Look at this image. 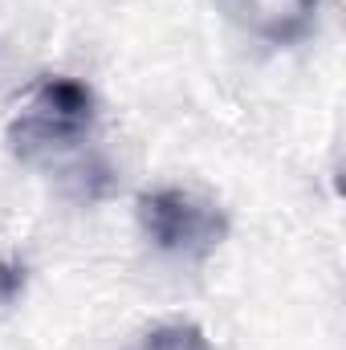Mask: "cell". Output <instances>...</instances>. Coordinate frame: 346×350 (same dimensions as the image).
<instances>
[{
  "instance_id": "cell-1",
  "label": "cell",
  "mask_w": 346,
  "mask_h": 350,
  "mask_svg": "<svg viewBox=\"0 0 346 350\" xmlns=\"http://www.w3.org/2000/svg\"><path fill=\"white\" fill-rule=\"evenodd\" d=\"M94 126V94L78 78H41L8 126V147L25 163L74 151Z\"/></svg>"
},
{
  "instance_id": "cell-2",
  "label": "cell",
  "mask_w": 346,
  "mask_h": 350,
  "mask_svg": "<svg viewBox=\"0 0 346 350\" xmlns=\"http://www.w3.org/2000/svg\"><path fill=\"white\" fill-rule=\"evenodd\" d=\"M139 228L147 232V241L159 253L200 261V257L216 253L220 241L228 237V216L196 191L159 187L139 200Z\"/></svg>"
},
{
  "instance_id": "cell-3",
  "label": "cell",
  "mask_w": 346,
  "mask_h": 350,
  "mask_svg": "<svg viewBox=\"0 0 346 350\" xmlns=\"http://www.w3.org/2000/svg\"><path fill=\"white\" fill-rule=\"evenodd\" d=\"M220 12L265 45H293L310 33L318 0H216Z\"/></svg>"
},
{
  "instance_id": "cell-4",
  "label": "cell",
  "mask_w": 346,
  "mask_h": 350,
  "mask_svg": "<svg viewBox=\"0 0 346 350\" xmlns=\"http://www.w3.org/2000/svg\"><path fill=\"white\" fill-rule=\"evenodd\" d=\"M135 350H212L200 326H187V322H172V326H155L151 334L139 338Z\"/></svg>"
},
{
  "instance_id": "cell-5",
  "label": "cell",
  "mask_w": 346,
  "mask_h": 350,
  "mask_svg": "<svg viewBox=\"0 0 346 350\" xmlns=\"http://www.w3.org/2000/svg\"><path fill=\"white\" fill-rule=\"evenodd\" d=\"M25 289V269L12 261H0V306H8Z\"/></svg>"
}]
</instances>
